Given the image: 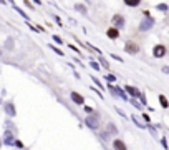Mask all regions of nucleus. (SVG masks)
<instances>
[{
    "mask_svg": "<svg viewBox=\"0 0 169 150\" xmlns=\"http://www.w3.org/2000/svg\"><path fill=\"white\" fill-rule=\"evenodd\" d=\"M164 54H166V47H164V45H156L154 50H152V55H154L156 59H161Z\"/></svg>",
    "mask_w": 169,
    "mask_h": 150,
    "instance_id": "nucleus-1",
    "label": "nucleus"
},
{
    "mask_svg": "<svg viewBox=\"0 0 169 150\" xmlns=\"http://www.w3.org/2000/svg\"><path fill=\"white\" fill-rule=\"evenodd\" d=\"M86 125H88L90 128H98L100 127V122H98L96 117H86Z\"/></svg>",
    "mask_w": 169,
    "mask_h": 150,
    "instance_id": "nucleus-2",
    "label": "nucleus"
},
{
    "mask_svg": "<svg viewBox=\"0 0 169 150\" xmlns=\"http://www.w3.org/2000/svg\"><path fill=\"white\" fill-rule=\"evenodd\" d=\"M138 50H139V47L136 45V43H133V42H128L126 43V52H128V54H136Z\"/></svg>",
    "mask_w": 169,
    "mask_h": 150,
    "instance_id": "nucleus-3",
    "label": "nucleus"
},
{
    "mask_svg": "<svg viewBox=\"0 0 169 150\" xmlns=\"http://www.w3.org/2000/svg\"><path fill=\"white\" fill-rule=\"evenodd\" d=\"M152 27V18H146L141 22V25H139V28L141 30H149V28Z\"/></svg>",
    "mask_w": 169,
    "mask_h": 150,
    "instance_id": "nucleus-4",
    "label": "nucleus"
},
{
    "mask_svg": "<svg viewBox=\"0 0 169 150\" xmlns=\"http://www.w3.org/2000/svg\"><path fill=\"white\" fill-rule=\"evenodd\" d=\"M113 23L116 27H123V25H125V18H123L121 15H114V17H113Z\"/></svg>",
    "mask_w": 169,
    "mask_h": 150,
    "instance_id": "nucleus-5",
    "label": "nucleus"
},
{
    "mask_svg": "<svg viewBox=\"0 0 169 150\" xmlns=\"http://www.w3.org/2000/svg\"><path fill=\"white\" fill-rule=\"evenodd\" d=\"M71 100H73L75 103H80V105L85 102V99H83V97H81L80 94H76V92H73V94H71Z\"/></svg>",
    "mask_w": 169,
    "mask_h": 150,
    "instance_id": "nucleus-6",
    "label": "nucleus"
},
{
    "mask_svg": "<svg viewBox=\"0 0 169 150\" xmlns=\"http://www.w3.org/2000/svg\"><path fill=\"white\" fill-rule=\"evenodd\" d=\"M106 34H108V37H109V39H116L118 35H119V32L116 30V28H109V30L106 32Z\"/></svg>",
    "mask_w": 169,
    "mask_h": 150,
    "instance_id": "nucleus-7",
    "label": "nucleus"
},
{
    "mask_svg": "<svg viewBox=\"0 0 169 150\" xmlns=\"http://www.w3.org/2000/svg\"><path fill=\"white\" fill-rule=\"evenodd\" d=\"M126 90H128V92H129V94H131V95H133V97H141V94H139V92H138V90H136V88H134V87H129V85H128V87H126Z\"/></svg>",
    "mask_w": 169,
    "mask_h": 150,
    "instance_id": "nucleus-8",
    "label": "nucleus"
},
{
    "mask_svg": "<svg viewBox=\"0 0 169 150\" xmlns=\"http://www.w3.org/2000/svg\"><path fill=\"white\" fill-rule=\"evenodd\" d=\"M125 3L129 7H136V5H139V0H125Z\"/></svg>",
    "mask_w": 169,
    "mask_h": 150,
    "instance_id": "nucleus-9",
    "label": "nucleus"
},
{
    "mask_svg": "<svg viewBox=\"0 0 169 150\" xmlns=\"http://www.w3.org/2000/svg\"><path fill=\"white\" fill-rule=\"evenodd\" d=\"M159 100H161V105H163V107H167V100H166V97L164 95H159Z\"/></svg>",
    "mask_w": 169,
    "mask_h": 150,
    "instance_id": "nucleus-10",
    "label": "nucleus"
},
{
    "mask_svg": "<svg viewBox=\"0 0 169 150\" xmlns=\"http://www.w3.org/2000/svg\"><path fill=\"white\" fill-rule=\"evenodd\" d=\"M5 110L9 112V115H15V108L12 107V105H7V107H5Z\"/></svg>",
    "mask_w": 169,
    "mask_h": 150,
    "instance_id": "nucleus-11",
    "label": "nucleus"
},
{
    "mask_svg": "<svg viewBox=\"0 0 169 150\" xmlns=\"http://www.w3.org/2000/svg\"><path fill=\"white\" fill-rule=\"evenodd\" d=\"M114 147L116 148H125V144L121 140H114Z\"/></svg>",
    "mask_w": 169,
    "mask_h": 150,
    "instance_id": "nucleus-12",
    "label": "nucleus"
},
{
    "mask_svg": "<svg viewBox=\"0 0 169 150\" xmlns=\"http://www.w3.org/2000/svg\"><path fill=\"white\" fill-rule=\"evenodd\" d=\"M5 144H12V135H10V132L5 133Z\"/></svg>",
    "mask_w": 169,
    "mask_h": 150,
    "instance_id": "nucleus-13",
    "label": "nucleus"
},
{
    "mask_svg": "<svg viewBox=\"0 0 169 150\" xmlns=\"http://www.w3.org/2000/svg\"><path fill=\"white\" fill-rule=\"evenodd\" d=\"M158 9L164 12V10H167V7H166V5H164V3H161V5H158Z\"/></svg>",
    "mask_w": 169,
    "mask_h": 150,
    "instance_id": "nucleus-14",
    "label": "nucleus"
},
{
    "mask_svg": "<svg viewBox=\"0 0 169 150\" xmlns=\"http://www.w3.org/2000/svg\"><path fill=\"white\" fill-rule=\"evenodd\" d=\"M76 10H81V12H83V14L86 12V10H85V7H83V5H80V3H78V5H76Z\"/></svg>",
    "mask_w": 169,
    "mask_h": 150,
    "instance_id": "nucleus-15",
    "label": "nucleus"
},
{
    "mask_svg": "<svg viewBox=\"0 0 169 150\" xmlns=\"http://www.w3.org/2000/svg\"><path fill=\"white\" fill-rule=\"evenodd\" d=\"M52 48H53V50H55V52H56V54H58V55H63V52H61L60 48H56V47H52Z\"/></svg>",
    "mask_w": 169,
    "mask_h": 150,
    "instance_id": "nucleus-16",
    "label": "nucleus"
},
{
    "mask_svg": "<svg viewBox=\"0 0 169 150\" xmlns=\"http://www.w3.org/2000/svg\"><path fill=\"white\" fill-rule=\"evenodd\" d=\"M91 67L94 68V70H98V68H100V67H98V63H94V62H91Z\"/></svg>",
    "mask_w": 169,
    "mask_h": 150,
    "instance_id": "nucleus-17",
    "label": "nucleus"
},
{
    "mask_svg": "<svg viewBox=\"0 0 169 150\" xmlns=\"http://www.w3.org/2000/svg\"><path fill=\"white\" fill-rule=\"evenodd\" d=\"M108 80L109 82H114V75H108Z\"/></svg>",
    "mask_w": 169,
    "mask_h": 150,
    "instance_id": "nucleus-18",
    "label": "nucleus"
},
{
    "mask_svg": "<svg viewBox=\"0 0 169 150\" xmlns=\"http://www.w3.org/2000/svg\"><path fill=\"white\" fill-rule=\"evenodd\" d=\"M163 72H166V74H169V67H164V68H163Z\"/></svg>",
    "mask_w": 169,
    "mask_h": 150,
    "instance_id": "nucleus-19",
    "label": "nucleus"
}]
</instances>
